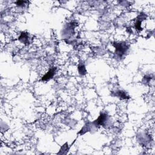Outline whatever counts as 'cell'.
Listing matches in <instances>:
<instances>
[{"label":"cell","instance_id":"7","mask_svg":"<svg viewBox=\"0 0 155 155\" xmlns=\"http://www.w3.org/2000/svg\"><path fill=\"white\" fill-rule=\"evenodd\" d=\"M78 70L79 73L81 75H85L87 74V70L85 68V66L84 65V64L83 63H81L79 65H78Z\"/></svg>","mask_w":155,"mask_h":155},{"label":"cell","instance_id":"8","mask_svg":"<svg viewBox=\"0 0 155 155\" xmlns=\"http://www.w3.org/2000/svg\"><path fill=\"white\" fill-rule=\"evenodd\" d=\"M151 78L150 76H144V78H143V80H142V82L145 83L146 84L147 83H149L150 82V81L151 80Z\"/></svg>","mask_w":155,"mask_h":155},{"label":"cell","instance_id":"5","mask_svg":"<svg viewBox=\"0 0 155 155\" xmlns=\"http://www.w3.org/2000/svg\"><path fill=\"white\" fill-rule=\"evenodd\" d=\"M146 18V15H141L139 16L138 17L136 22L135 23V27L139 31L142 30V28H141V24H142V22L143 20H144Z\"/></svg>","mask_w":155,"mask_h":155},{"label":"cell","instance_id":"6","mask_svg":"<svg viewBox=\"0 0 155 155\" xmlns=\"http://www.w3.org/2000/svg\"><path fill=\"white\" fill-rule=\"evenodd\" d=\"M112 93H115L114 95H112V96L118 97L121 99H127L130 98V96L124 91L119 90V91H117L116 92H112Z\"/></svg>","mask_w":155,"mask_h":155},{"label":"cell","instance_id":"1","mask_svg":"<svg viewBox=\"0 0 155 155\" xmlns=\"http://www.w3.org/2000/svg\"><path fill=\"white\" fill-rule=\"evenodd\" d=\"M113 46L115 48V55H116L118 58L121 59L125 56L129 49V45L125 42H114Z\"/></svg>","mask_w":155,"mask_h":155},{"label":"cell","instance_id":"9","mask_svg":"<svg viewBox=\"0 0 155 155\" xmlns=\"http://www.w3.org/2000/svg\"><path fill=\"white\" fill-rule=\"evenodd\" d=\"M27 1H18L16 2V4L18 6H22L23 5H25L26 3H27Z\"/></svg>","mask_w":155,"mask_h":155},{"label":"cell","instance_id":"2","mask_svg":"<svg viewBox=\"0 0 155 155\" xmlns=\"http://www.w3.org/2000/svg\"><path fill=\"white\" fill-rule=\"evenodd\" d=\"M108 121V116L106 113H101L99 116L98 118L96 120L93 122V124L95 126H105L107 124V122Z\"/></svg>","mask_w":155,"mask_h":155},{"label":"cell","instance_id":"3","mask_svg":"<svg viewBox=\"0 0 155 155\" xmlns=\"http://www.w3.org/2000/svg\"><path fill=\"white\" fill-rule=\"evenodd\" d=\"M56 70L57 68L56 67H52L51 68L46 74L45 75H44L42 77L41 81H48L50 80L52 78H53V77L56 73Z\"/></svg>","mask_w":155,"mask_h":155},{"label":"cell","instance_id":"4","mask_svg":"<svg viewBox=\"0 0 155 155\" xmlns=\"http://www.w3.org/2000/svg\"><path fill=\"white\" fill-rule=\"evenodd\" d=\"M18 39L19 41H20L21 42H23L24 44H30V43L31 42V39L29 34L24 32L21 33Z\"/></svg>","mask_w":155,"mask_h":155}]
</instances>
